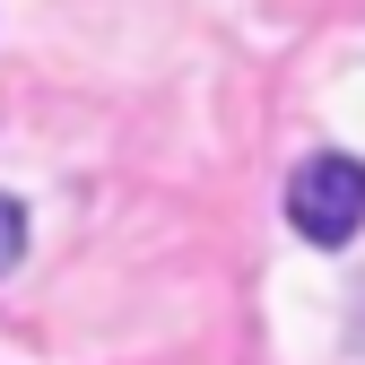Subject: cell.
<instances>
[{
	"instance_id": "1",
	"label": "cell",
	"mask_w": 365,
	"mask_h": 365,
	"mask_svg": "<svg viewBox=\"0 0 365 365\" xmlns=\"http://www.w3.org/2000/svg\"><path fill=\"white\" fill-rule=\"evenodd\" d=\"M287 226H296L304 244H322V252L356 244V235H365V157L313 148V157L287 174Z\"/></svg>"
},
{
	"instance_id": "2",
	"label": "cell",
	"mask_w": 365,
	"mask_h": 365,
	"mask_svg": "<svg viewBox=\"0 0 365 365\" xmlns=\"http://www.w3.org/2000/svg\"><path fill=\"white\" fill-rule=\"evenodd\" d=\"M26 261V200L18 192H0V279Z\"/></svg>"
}]
</instances>
